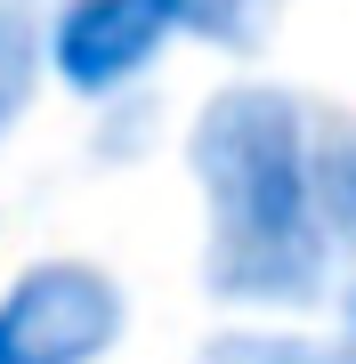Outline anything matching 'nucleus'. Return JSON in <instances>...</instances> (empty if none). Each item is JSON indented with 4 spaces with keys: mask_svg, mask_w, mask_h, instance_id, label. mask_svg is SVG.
<instances>
[{
    "mask_svg": "<svg viewBox=\"0 0 356 364\" xmlns=\"http://www.w3.org/2000/svg\"><path fill=\"white\" fill-rule=\"evenodd\" d=\"M316 97L284 81H219L186 122V178L203 195V291L227 316H316L340 291V251L308 170Z\"/></svg>",
    "mask_w": 356,
    "mask_h": 364,
    "instance_id": "nucleus-1",
    "label": "nucleus"
},
{
    "mask_svg": "<svg viewBox=\"0 0 356 364\" xmlns=\"http://www.w3.org/2000/svg\"><path fill=\"white\" fill-rule=\"evenodd\" d=\"M130 332V291L97 259H33L0 291V364H106Z\"/></svg>",
    "mask_w": 356,
    "mask_h": 364,
    "instance_id": "nucleus-2",
    "label": "nucleus"
},
{
    "mask_svg": "<svg viewBox=\"0 0 356 364\" xmlns=\"http://www.w3.org/2000/svg\"><path fill=\"white\" fill-rule=\"evenodd\" d=\"M186 41V0H49V81L81 105L130 97Z\"/></svg>",
    "mask_w": 356,
    "mask_h": 364,
    "instance_id": "nucleus-3",
    "label": "nucleus"
},
{
    "mask_svg": "<svg viewBox=\"0 0 356 364\" xmlns=\"http://www.w3.org/2000/svg\"><path fill=\"white\" fill-rule=\"evenodd\" d=\"M308 170H316V210H324L332 251H340V267H356V105L316 97V122H308Z\"/></svg>",
    "mask_w": 356,
    "mask_h": 364,
    "instance_id": "nucleus-4",
    "label": "nucleus"
},
{
    "mask_svg": "<svg viewBox=\"0 0 356 364\" xmlns=\"http://www.w3.org/2000/svg\"><path fill=\"white\" fill-rule=\"evenodd\" d=\"M195 364H348V356L308 316H235L195 348Z\"/></svg>",
    "mask_w": 356,
    "mask_h": 364,
    "instance_id": "nucleus-5",
    "label": "nucleus"
},
{
    "mask_svg": "<svg viewBox=\"0 0 356 364\" xmlns=\"http://www.w3.org/2000/svg\"><path fill=\"white\" fill-rule=\"evenodd\" d=\"M49 81V0H0V146L25 130Z\"/></svg>",
    "mask_w": 356,
    "mask_h": 364,
    "instance_id": "nucleus-6",
    "label": "nucleus"
},
{
    "mask_svg": "<svg viewBox=\"0 0 356 364\" xmlns=\"http://www.w3.org/2000/svg\"><path fill=\"white\" fill-rule=\"evenodd\" d=\"M291 0H186V41H203V49L219 57H259L267 33L284 25Z\"/></svg>",
    "mask_w": 356,
    "mask_h": 364,
    "instance_id": "nucleus-7",
    "label": "nucleus"
},
{
    "mask_svg": "<svg viewBox=\"0 0 356 364\" xmlns=\"http://www.w3.org/2000/svg\"><path fill=\"white\" fill-rule=\"evenodd\" d=\"M90 114H97V154L106 162H138L146 146H154V130H162V97L154 90L106 97V105H90Z\"/></svg>",
    "mask_w": 356,
    "mask_h": 364,
    "instance_id": "nucleus-8",
    "label": "nucleus"
},
{
    "mask_svg": "<svg viewBox=\"0 0 356 364\" xmlns=\"http://www.w3.org/2000/svg\"><path fill=\"white\" fill-rule=\"evenodd\" d=\"M332 340H340V356L356 364V267L340 275V291H332Z\"/></svg>",
    "mask_w": 356,
    "mask_h": 364,
    "instance_id": "nucleus-9",
    "label": "nucleus"
}]
</instances>
